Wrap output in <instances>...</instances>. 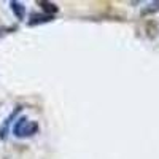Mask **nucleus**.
<instances>
[{"label":"nucleus","mask_w":159,"mask_h":159,"mask_svg":"<svg viewBox=\"0 0 159 159\" xmlns=\"http://www.w3.org/2000/svg\"><path fill=\"white\" fill-rule=\"evenodd\" d=\"M10 5H11V10L16 13V16H18V18H22V15H24V7H22L21 3H18V2H11Z\"/></svg>","instance_id":"nucleus-1"}]
</instances>
